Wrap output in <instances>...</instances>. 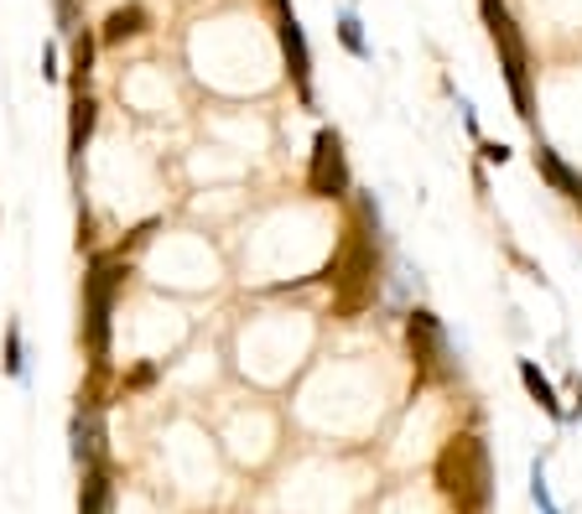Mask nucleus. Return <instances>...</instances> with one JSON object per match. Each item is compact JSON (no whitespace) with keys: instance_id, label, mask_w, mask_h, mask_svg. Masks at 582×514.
<instances>
[{"instance_id":"1","label":"nucleus","mask_w":582,"mask_h":514,"mask_svg":"<svg viewBox=\"0 0 582 514\" xmlns=\"http://www.w3.org/2000/svg\"><path fill=\"white\" fill-rule=\"evenodd\" d=\"M375 276H380V250L364 235V224H349L343 250L328 260V281H333V312L354 317L375 301Z\"/></svg>"},{"instance_id":"2","label":"nucleus","mask_w":582,"mask_h":514,"mask_svg":"<svg viewBox=\"0 0 582 514\" xmlns=\"http://www.w3.org/2000/svg\"><path fill=\"white\" fill-rule=\"evenodd\" d=\"M437 483L463 514L483 510V499H489V447L468 432L453 436L437 457Z\"/></svg>"},{"instance_id":"3","label":"nucleus","mask_w":582,"mask_h":514,"mask_svg":"<svg viewBox=\"0 0 582 514\" xmlns=\"http://www.w3.org/2000/svg\"><path fill=\"white\" fill-rule=\"evenodd\" d=\"M483 21H489V32H494V47H500L510 89H515V104H521V115L530 119V58H525L521 32H515V21L504 16L500 0H483Z\"/></svg>"},{"instance_id":"4","label":"nucleus","mask_w":582,"mask_h":514,"mask_svg":"<svg viewBox=\"0 0 582 514\" xmlns=\"http://www.w3.org/2000/svg\"><path fill=\"white\" fill-rule=\"evenodd\" d=\"M121 281L125 271L110 265V260H100L94 276H89V349H94V358H104V349H110V312H115V286Z\"/></svg>"},{"instance_id":"5","label":"nucleus","mask_w":582,"mask_h":514,"mask_svg":"<svg viewBox=\"0 0 582 514\" xmlns=\"http://www.w3.org/2000/svg\"><path fill=\"white\" fill-rule=\"evenodd\" d=\"M307 187H312L318 198H343V193H349V161H343V140L333 136V130H318V140H312Z\"/></svg>"},{"instance_id":"6","label":"nucleus","mask_w":582,"mask_h":514,"mask_svg":"<svg viewBox=\"0 0 582 514\" xmlns=\"http://www.w3.org/2000/svg\"><path fill=\"white\" fill-rule=\"evenodd\" d=\"M282 53H286V62H292V79H297L301 100H312V58H307V37H301V21L286 0H282Z\"/></svg>"},{"instance_id":"7","label":"nucleus","mask_w":582,"mask_h":514,"mask_svg":"<svg viewBox=\"0 0 582 514\" xmlns=\"http://www.w3.org/2000/svg\"><path fill=\"white\" fill-rule=\"evenodd\" d=\"M406 333H411V354H416V364H422V369H432V364L442 358V349H447V338H442V322L432 312H411Z\"/></svg>"},{"instance_id":"8","label":"nucleus","mask_w":582,"mask_h":514,"mask_svg":"<svg viewBox=\"0 0 582 514\" xmlns=\"http://www.w3.org/2000/svg\"><path fill=\"white\" fill-rule=\"evenodd\" d=\"M536 167H541V178L551 182V187H557L562 198L582 203V178L572 172V167H567L562 157H557V151H551V146H541V151H536Z\"/></svg>"},{"instance_id":"9","label":"nucleus","mask_w":582,"mask_h":514,"mask_svg":"<svg viewBox=\"0 0 582 514\" xmlns=\"http://www.w3.org/2000/svg\"><path fill=\"white\" fill-rule=\"evenodd\" d=\"M521 385L530 390V400H536V406H541L546 415H557V421H567L562 400H557V390H551V379L541 375V364H536V358H521Z\"/></svg>"},{"instance_id":"10","label":"nucleus","mask_w":582,"mask_h":514,"mask_svg":"<svg viewBox=\"0 0 582 514\" xmlns=\"http://www.w3.org/2000/svg\"><path fill=\"white\" fill-rule=\"evenodd\" d=\"M146 26H151V16H146L141 5H121V11H110V21H104V42H125V37H141Z\"/></svg>"},{"instance_id":"11","label":"nucleus","mask_w":582,"mask_h":514,"mask_svg":"<svg viewBox=\"0 0 582 514\" xmlns=\"http://www.w3.org/2000/svg\"><path fill=\"white\" fill-rule=\"evenodd\" d=\"M110 510V478H104V468L94 462L89 473H83V499H79V514H104Z\"/></svg>"},{"instance_id":"12","label":"nucleus","mask_w":582,"mask_h":514,"mask_svg":"<svg viewBox=\"0 0 582 514\" xmlns=\"http://www.w3.org/2000/svg\"><path fill=\"white\" fill-rule=\"evenodd\" d=\"M89 130H94V100L79 89V100H73V130H68V146H73V151H83Z\"/></svg>"},{"instance_id":"13","label":"nucleus","mask_w":582,"mask_h":514,"mask_svg":"<svg viewBox=\"0 0 582 514\" xmlns=\"http://www.w3.org/2000/svg\"><path fill=\"white\" fill-rule=\"evenodd\" d=\"M339 32H343V47L354 53V58H369V47H364V32H360V21L354 16H343L339 21Z\"/></svg>"},{"instance_id":"14","label":"nucleus","mask_w":582,"mask_h":514,"mask_svg":"<svg viewBox=\"0 0 582 514\" xmlns=\"http://www.w3.org/2000/svg\"><path fill=\"white\" fill-rule=\"evenodd\" d=\"M530 494H536V504H541V514H557V504H551V494H546V468H541V462L530 468Z\"/></svg>"},{"instance_id":"15","label":"nucleus","mask_w":582,"mask_h":514,"mask_svg":"<svg viewBox=\"0 0 582 514\" xmlns=\"http://www.w3.org/2000/svg\"><path fill=\"white\" fill-rule=\"evenodd\" d=\"M5 369H11V375L26 369V364H21V333H16V328H11V338H5Z\"/></svg>"},{"instance_id":"16","label":"nucleus","mask_w":582,"mask_h":514,"mask_svg":"<svg viewBox=\"0 0 582 514\" xmlns=\"http://www.w3.org/2000/svg\"><path fill=\"white\" fill-rule=\"evenodd\" d=\"M483 161H510V151H504V146H494V140H483Z\"/></svg>"}]
</instances>
